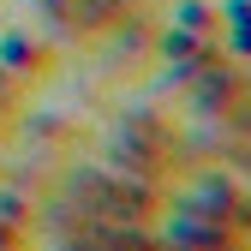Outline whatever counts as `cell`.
I'll list each match as a JSON object with an SVG mask.
<instances>
[{"label":"cell","mask_w":251,"mask_h":251,"mask_svg":"<svg viewBox=\"0 0 251 251\" xmlns=\"http://www.w3.org/2000/svg\"><path fill=\"white\" fill-rule=\"evenodd\" d=\"M179 209H192V215H209V222H227L239 233H251V203H245V179L233 174H203L198 179V192H185Z\"/></svg>","instance_id":"obj_1"},{"label":"cell","mask_w":251,"mask_h":251,"mask_svg":"<svg viewBox=\"0 0 251 251\" xmlns=\"http://www.w3.org/2000/svg\"><path fill=\"white\" fill-rule=\"evenodd\" d=\"M0 179H6V168H0Z\"/></svg>","instance_id":"obj_2"}]
</instances>
